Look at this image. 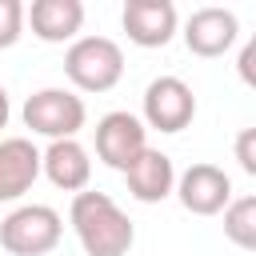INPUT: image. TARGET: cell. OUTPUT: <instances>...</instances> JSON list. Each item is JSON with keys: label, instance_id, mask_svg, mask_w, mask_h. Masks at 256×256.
Returning a JSON list of instances; mask_svg holds the SVG:
<instances>
[{"label": "cell", "instance_id": "obj_1", "mask_svg": "<svg viewBox=\"0 0 256 256\" xmlns=\"http://www.w3.org/2000/svg\"><path fill=\"white\" fill-rule=\"evenodd\" d=\"M68 224L84 248V256H128L136 244V224L108 192H76L68 208Z\"/></svg>", "mask_w": 256, "mask_h": 256}, {"label": "cell", "instance_id": "obj_2", "mask_svg": "<svg viewBox=\"0 0 256 256\" xmlns=\"http://www.w3.org/2000/svg\"><path fill=\"white\" fill-rule=\"evenodd\" d=\"M64 76L76 92H112L124 76V52L108 36H76L64 52Z\"/></svg>", "mask_w": 256, "mask_h": 256}, {"label": "cell", "instance_id": "obj_3", "mask_svg": "<svg viewBox=\"0 0 256 256\" xmlns=\"http://www.w3.org/2000/svg\"><path fill=\"white\" fill-rule=\"evenodd\" d=\"M64 236V220L48 204H20L0 220V248L8 256H48Z\"/></svg>", "mask_w": 256, "mask_h": 256}, {"label": "cell", "instance_id": "obj_4", "mask_svg": "<svg viewBox=\"0 0 256 256\" xmlns=\"http://www.w3.org/2000/svg\"><path fill=\"white\" fill-rule=\"evenodd\" d=\"M20 116H24V128H32L52 144V140H76V132L88 120V108L72 88H40L24 100Z\"/></svg>", "mask_w": 256, "mask_h": 256}, {"label": "cell", "instance_id": "obj_5", "mask_svg": "<svg viewBox=\"0 0 256 256\" xmlns=\"http://www.w3.org/2000/svg\"><path fill=\"white\" fill-rule=\"evenodd\" d=\"M196 120V92L180 80V76H156L144 88V128L156 132H184Z\"/></svg>", "mask_w": 256, "mask_h": 256}, {"label": "cell", "instance_id": "obj_6", "mask_svg": "<svg viewBox=\"0 0 256 256\" xmlns=\"http://www.w3.org/2000/svg\"><path fill=\"white\" fill-rule=\"evenodd\" d=\"M172 192H176L184 212H192V216H220L228 208V200H232V176L224 168L200 160V164H188L176 176Z\"/></svg>", "mask_w": 256, "mask_h": 256}, {"label": "cell", "instance_id": "obj_7", "mask_svg": "<svg viewBox=\"0 0 256 256\" xmlns=\"http://www.w3.org/2000/svg\"><path fill=\"white\" fill-rule=\"evenodd\" d=\"M92 136H96V156H100L108 168H116V172H124V168L148 148V128H144L140 116H132V112H104V116L96 120Z\"/></svg>", "mask_w": 256, "mask_h": 256}, {"label": "cell", "instance_id": "obj_8", "mask_svg": "<svg viewBox=\"0 0 256 256\" xmlns=\"http://www.w3.org/2000/svg\"><path fill=\"white\" fill-rule=\"evenodd\" d=\"M236 36H240V20H236L232 8L208 4V8H196V12L184 20V44H188V52L200 56V60L224 56V52L236 44Z\"/></svg>", "mask_w": 256, "mask_h": 256}, {"label": "cell", "instance_id": "obj_9", "mask_svg": "<svg viewBox=\"0 0 256 256\" xmlns=\"http://www.w3.org/2000/svg\"><path fill=\"white\" fill-rule=\"evenodd\" d=\"M120 24L136 48H164L176 36L180 16L172 0H128L120 12Z\"/></svg>", "mask_w": 256, "mask_h": 256}, {"label": "cell", "instance_id": "obj_10", "mask_svg": "<svg viewBox=\"0 0 256 256\" xmlns=\"http://www.w3.org/2000/svg\"><path fill=\"white\" fill-rule=\"evenodd\" d=\"M124 184H128V196L140 200V204H160V200H168L172 188H176L172 156L160 152V148H144V152L124 168Z\"/></svg>", "mask_w": 256, "mask_h": 256}, {"label": "cell", "instance_id": "obj_11", "mask_svg": "<svg viewBox=\"0 0 256 256\" xmlns=\"http://www.w3.org/2000/svg\"><path fill=\"white\" fill-rule=\"evenodd\" d=\"M40 176V148L28 136H4L0 140V204L20 200L32 192Z\"/></svg>", "mask_w": 256, "mask_h": 256}, {"label": "cell", "instance_id": "obj_12", "mask_svg": "<svg viewBox=\"0 0 256 256\" xmlns=\"http://www.w3.org/2000/svg\"><path fill=\"white\" fill-rule=\"evenodd\" d=\"M40 172H44L48 184L60 188V192H84L88 180H92L88 148H84L80 140H52V144L40 152Z\"/></svg>", "mask_w": 256, "mask_h": 256}, {"label": "cell", "instance_id": "obj_13", "mask_svg": "<svg viewBox=\"0 0 256 256\" xmlns=\"http://www.w3.org/2000/svg\"><path fill=\"white\" fill-rule=\"evenodd\" d=\"M24 20L32 24V36L44 44H72L84 28V4L80 0H32L24 8Z\"/></svg>", "mask_w": 256, "mask_h": 256}, {"label": "cell", "instance_id": "obj_14", "mask_svg": "<svg viewBox=\"0 0 256 256\" xmlns=\"http://www.w3.org/2000/svg\"><path fill=\"white\" fill-rule=\"evenodd\" d=\"M224 236L236 248H244V252L256 248V196L228 200V208H224Z\"/></svg>", "mask_w": 256, "mask_h": 256}, {"label": "cell", "instance_id": "obj_15", "mask_svg": "<svg viewBox=\"0 0 256 256\" xmlns=\"http://www.w3.org/2000/svg\"><path fill=\"white\" fill-rule=\"evenodd\" d=\"M24 36V4L20 0H0V52L12 48Z\"/></svg>", "mask_w": 256, "mask_h": 256}, {"label": "cell", "instance_id": "obj_16", "mask_svg": "<svg viewBox=\"0 0 256 256\" xmlns=\"http://www.w3.org/2000/svg\"><path fill=\"white\" fill-rule=\"evenodd\" d=\"M236 160L248 176H256V128H240L236 136Z\"/></svg>", "mask_w": 256, "mask_h": 256}, {"label": "cell", "instance_id": "obj_17", "mask_svg": "<svg viewBox=\"0 0 256 256\" xmlns=\"http://www.w3.org/2000/svg\"><path fill=\"white\" fill-rule=\"evenodd\" d=\"M240 80L248 84V88H256V40H248L244 48H240Z\"/></svg>", "mask_w": 256, "mask_h": 256}, {"label": "cell", "instance_id": "obj_18", "mask_svg": "<svg viewBox=\"0 0 256 256\" xmlns=\"http://www.w3.org/2000/svg\"><path fill=\"white\" fill-rule=\"evenodd\" d=\"M8 116H12V100H8V92L0 84V128H8Z\"/></svg>", "mask_w": 256, "mask_h": 256}]
</instances>
